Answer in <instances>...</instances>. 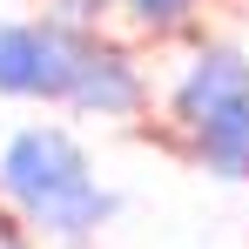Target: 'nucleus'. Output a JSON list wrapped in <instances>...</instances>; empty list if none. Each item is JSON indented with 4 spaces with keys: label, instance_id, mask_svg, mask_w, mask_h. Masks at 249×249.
Listing matches in <instances>:
<instances>
[{
    "label": "nucleus",
    "instance_id": "obj_1",
    "mask_svg": "<svg viewBox=\"0 0 249 249\" xmlns=\"http://www.w3.org/2000/svg\"><path fill=\"white\" fill-rule=\"evenodd\" d=\"M81 182H88V155H81V142L61 135V128H27L0 155V189L27 215L47 209L54 196H68V189H81Z\"/></svg>",
    "mask_w": 249,
    "mask_h": 249
},
{
    "label": "nucleus",
    "instance_id": "obj_2",
    "mask_svg": "<svg viewBox=\"0 0 249 249\" xmlns=\"http://www.w3.org/2000/svg\"><path fill=\"white\" fill-rule=\"evenodd\" d=\"M81 61L68 27H14L0 34V94H68Z\"/></svg>",
    "mask_w": 249,
    "mask_h": 249
},
{
    "label": "nucleus",
    "instance_id": "obj_3",
    "mask_svg": "<svg viewBox=\"0 0 249 249\" xmlns=\"http://www.w3.org/2000/svg\"><path fill=\"white\" fill-rule=\"evenodd\" d=\"M249 94V68H243V54H202L196 68H189V81L175 88V108H182V122L189 128H202V122H215L222 108H236Z\"/></svg>",
    "mask_w": 249,
    "mask_h": 249
},
{
    "label": "nucleus",
    "instance_id": "obj_4",
    "mask_svg": "<svg viewBox=\"0 0 249 249\" xmlns=\"http://www.w3.org/2000/svg\"><path fill=\"white\" fill-rule=\"evenodd\" d=\"M68 94H74L81 108H94V115H128V108L142 101V81H135V68L115 61V54H88Z\"/></svg>",
    "mask_w": 249,
    "mask_h": 249
},
{
    "label": "nucleus",
    "instance_id": "obj_5",
    "mask_svg": "<svg viewBox=\"0 0 249 249\" xmlns=\"http://www.w3.org/2000/svg\"><path fill=\"white\" fill-rule=\"evenodd\" d=\"M196 142H202V162L215 168V175H243L249 168V94L236 108H222L215 122H202Z\"/></svg>",
    "mask_w": 249,
    "mask_h": 249
},
{
    "label": "nucleus",
    "instance_id": "obj_6",
    "mask_svg": "<svg viewBox=\"0 0 249 249\" xmlns=\"http://www.w3.org/2000/svg\"><path fill=\"white\" fill-rule=\"evenodd\" d=\"M108 215H115V196H108V189H94V182H81V189L54 196L47 209H34V222L54 229V236H88V229H101Z\"/></svg>",
    "mask_w": 249,
    "mask_h": 249
},
{
    "label": "nucleus",
    "instance_id": "obj_7",
    "mask_svg": "<svg viewBox=\"0 0 249 249\" xmlns=\"http://www.w3.org/2000/svg\"><path fill=\"white\" fill-rule=\"evenodd\" d=\"M189 7H196V0H135V14H142V20H182V14H189Z\"/></svg>",
    "mask_w": 249,
    "mask_h": 249
},
{
    "label": "nucleus",
    "instance_id": "obj_8",
    "mask_svg": "<svg viewBox=\"0 0 249 249\" xmlns=\"http://www.w3.org/2000/svg\"><path fill=\"white\" fill-rule=\"evenodd\" d=\"M0 236H14V229H7V222H0Z\"/></svg>",
    "mask_w": 249,
    "mask_h": 249
}]
</instances>
